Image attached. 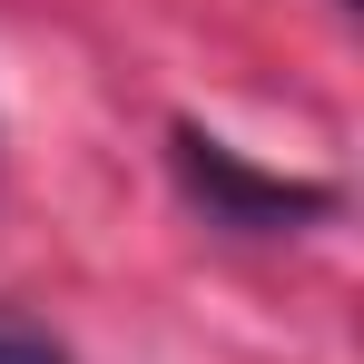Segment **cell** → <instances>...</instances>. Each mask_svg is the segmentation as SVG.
Returning <instances> with one entry per match:
<instances>
[{
    "label": "cell",
    "instance_id": "obj_2",
    "mask_svg": "<svg viewBox=\"0 0 364 364\" xmlns=\"http://www.w3.org/2000/svg\"><path fill=\"white\" fill-rule=\"evenodd\" d=\"M0 364H69L50 335H30V325H0Z\"/></svg>",
    "mask_w": 364,
    "mask_h": 364
},
{
    "label": "cell",
    "instance_id": "obj_1",
    "mask_svg": "<svg viewBox=\"0 0 364 364\" xmlns=\"http://www.w3.org/2000/svg\"><path fill=\"white\" fill-rule=\"evenodd\" d=\"M168 158H178V187L207 207V227L286 237V227H315V217H335V187H325V178H276V168H256L246 148L207 138V128H168Z\"/></svg>",
    "mask_w": 364,
    "mask_h": 364
}]
</instances>
